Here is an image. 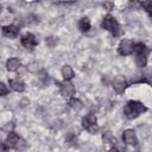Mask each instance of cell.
Returning <instances> with one entry per match:
<instances>
[{
    "instance_id": "cell-1",
    "label": "cell",
    "mask_w": 152,
    "mask_h": 152,
    "mask_svg": "<svg viewBox=\"0 0 152 152\" xmlns=\"http://www.w3.org/2000/svg\"><path fill=\"white\" fill-rule=\"evenodd\" d=\"M147 110V107L140 102V101H135V100H131L126 103L125 108H124V114L127 119L133 120L137 119L138 116H140L142 113H145Z\"/></svg>"
},
{
    "instance_id": "cell-2",
    "label": "cell",
    "mask_w": 152,
    "mask_h": 152,
    "mask_svg": "<svg viewBox=\"0 0 152 152\" xmlns=\"http://www.w3.org/2000/svg\"><path fill=\"white\" fill-rule=\"evenodd\" d=\"M102 27L104 30H107L108 32H110L114 37H118L122 33V30L118 23V20L112 15V14H107L103 17V20H102Z\"/></svg>"
},
{
    "instance_id": "cell-3",
    "label": "cell",
    "mask_w": 152,
    "mask_h": 152,
    "mask_svg": "<svg viewBox=\"0 0 152 152\" xmlns=\"http://www.w3.org/2000/svg\"><path fill=\"white\" fill-rule=\"evenodd\" d=\"M82 127L88 131L90 134H96L99 132V125H97V119L94 113H88L86 116L82 119Z\"/></svg>"
},
{
    "instance_id": "cell-4",
    "label": "cell",
    "mask_w": 152,
    "mask_h": 152,
    "mask_svg": "<svg viewBox=\"0 0 152 152\" xmlns=\"http://www.w3.org/2000/svg\"><path fill=\"white\" fill-rule=\"evenodd\" d=\"M59 87V93L64 99H70L75 94V87L70 81L64 80L63 82H58Z\"/></svg>"
},
{
    "instance_id": "cell-5",
    "label": "cell",
    "mask_w": 152,
    "mask_h": 152,
    "mask_svg": "<svg viewBox=\"0 0 152 152\" xmlns=\"http://www.w3.org/2000/svg\"><path fill=\"white\" fill-rule=\"evenodd\" d=\"M20 42H21V45L27 50H33L38 45V40H37L36 36L33 33H30V32L21 36Z\"/></svg>"
},
{
    "instance_id": "cell-6",
    "label": "cell",
    "mask_w": 152,
    "mask_h": 152,
    "mask_svg": "<svg viewBox=\"0 0 152 152\" xmlns=\"http://www.w3.org/2000/svg\"><path fill=\"white\" fill-rule=\"evenodd\" d=\"M133 40L131 39H122L119 43L118 46V52L121 56H128L131 53H133Z\"/></svg>"
},
{
    "instance_id": "cell-7",
    "label": "cell",
    "mask_w": 152,
    "mask_h": 152,
    "mask_svg": "<svg viewBox=\"0 0 152 152\" xmlns=\"http://www.w3.org/2000/svg\"><path fill=\"white\" fill-rule=\"evenodd\" d=\"M122 140L126 145H129V146H137L138 145V138H137L135 132L133 129H125L122 132Z\"/></svg>"
},
{
    "instance_id": "cell-8",
    "label": "cell",
    "mask_w": 152,
    "mask_h": 152,
    "mask_svg": "<svg viewBox=\"0 0 152 152\" xmlns=\"http://www.w3.org/2000/svg\"><path fill=\"white\" fill-rule=\"evenodd\" d=\"M127 87V82L124 78V76H116L113 82V88L118 94H122Z\"/></svg>"
},
{
    "instance_id": "cell-9",
    "label": "cell",
    "mask_w": 152,
    "mask_h": 152,
    "mask_svg": "<svg viewBox=\"0 0 152 152\" xmlns=\"http://www.w3.org/2000/svg\"><path fill=\"white\" fill-rule=\"evenodd\" d=\"M2 36H5L6 38H15L19 34V28L15 25H6L2 27Z\"/></svg>"
},
{
    "instance_id": "cell-10",
    "label": "cell",
    "mask_w": 152,
    "mask_h": 152,
    "mask_svg": "<svg viewBox=\"0 0 152 152\" xmlns=\"http://www.w3.org/2000/svg\"><path fill=\"white\" fill-rule=\"evenodd\" d=\"M8 84L11 87L12 90L17 91V93H23L25 90V83L19 78V77H15V78H11L8 81Z\"/></svg>"
},
{
    "instance_id": "cell-11",
    "label": "cell",
    "mask_w": 152,
    "mask_h": 152,
    "mask_svg": "<svg viewBox=\"0 0 152 152\" xmlns=\"http://www.w3.org/2000/svg\"><path fill=\"white\" fill-rule=\"evenodd\" d=\"M20 140V137L15 133V132H10L7 138H6V145L8 148H17L18 147V142Z\"/></svg>"
},
{
    "instance_id": "cell-12",
    "label": "cell",
    "mask_w": 152,
    "mask_h": 152,
    "mask_svg": "<svg viewBox=\"0 0 152 152\" xmlns=\"http://www.w3.org/2000/svg\"><path fill=\"white\" fill-rule=\"evenodd\" d=\"M20 65H21V62L15 57H12L6 62V69L8 71H17L20 68Z\"/></svg>"
},
{
    "instance_id": "cell-13",
    "label": "cell",
    "mask_w": 152,
    "mask_h": 152,
    "mask_svg": "<svg viewBox=\"0 0 152 152\" xmlns=\"http://www.w3.org/2000/svg\"><path fill=\"white\" fill-rule=\"evenodd\" d=\"M102 139H103V142H106V144H110L113 147V150L114 148H116V139H115V137L109 132V131H107V132H103V134H102Z\"/></svg>"
},
{
    "instance_id": "cell-14",
    "label": "cell",
    "mask_w": 152,
    "mask_h": 152,
    "mask_svg": "<svg viewBox=\"0 0 152 152\" xmlns=\"http://www.w3.org/2000/svg\"><path fill=\"white\" fill-rule=\"evenodd\" d=\"M90 26H91V25H90V20H89V18L83 17V18L80 19V21H78V28H80L81 32H83V33L88 32V31L90 30Z\"/></svg>"
},
{
    "instance_id": "cell-15",
    "label": "cell",
    "mask_w": 152,
    "mask_h": 152,
    "mask_svg": "<svg viewBox=\"0 0 152 152\" xmlns=\"http://www.w3.org/2000/svg\"><path fill=\"white\" fill-rule=\"evenodd\" d=\"M133 52L135 55H140V53H146L147 55L148 50H147V48H146V45L144 43L138 42V43H134L133 44Z\"/></svg>"
},
{
    "instance_id": "cell-16",
    "label": "cell",
    "mask_w": 152,
    "mask_h": 152,
    "mask_svg": "<svg viewBox=\"0 0 152 152\" xmlns=\"http://www.w3.org/2000/svg\"><path fill=\"white\" fill-rule=\"evenodd\" d=\"M62 76H63V78H64V80L70 81V80L75 76L72 68H71L70 65H64V66L62 68Z\"/></svg>"
},
{
    "instance_id": "cell-17",
    "label": "cell",
    "mask_w": 152,
    "mask_h": 152,
    "mask_svg": "<svg viewBox=\"0 0 152 152\" xmlns=\"http://www.w3.org/2000/svg\"><path fill=\"white\" fill-rule=\"evenodd\" d=\"M135 64L139 68H144L147 64V55L146 53H140L135 55Z\"/></svg>"
},
{
    "instance_id": "cell-18",
    "label": "cell",
    "mask_w": 152,
    "mask_h": 152,
    "mask_svg": "<svg viewBox=\"0 0 152 152\" xmlns=\"http://www.w3.org/2000/svg\"><path fill=\"white\" fill-rule=\"evenodd\" d=\"M69 106H70L74 110H80V109L83 107V103H82L78 99H76V97H70V99H69Z\"/></svg>"
},
{
    "instance_id": "cell-19",
    "label": "cell",
    "mask_w": 152,
    "mask_h": 152,
    "mask_svg": "<svg viewBox=\"0 0 152 152\" xmlns=\"http://www.w3.org/2000/svg\"><path fill=\"white\" fill-rule=\"evenodd\" d=\"M151 0H145V1H142L141 2V7L147 12V14L151 17L152 15V12H151Z\"/></svg>"
},
{
    "instance_id": "cell-20",
    "label": "cell",
    "mask_w": 152,
    "mask_h": 152,
    "mask_svg": "<svg viewBox=\"0 0 152 152\" xmlns=\"http://www.w3.org/2000/svg\"><path fill=\"white\" fill-rule=\"evenodd\" d=\"M8 93H10L8 87L4 82H0V96H6Z\"/></svg>"
},
{
    "instance_id": "cell-21",
    "label": "cell",
    "mask_w": 152,
    "mask_h": 152,
    "mask_svg": "<svg viewBox=\"0 0 152 152\" xmlns=\"http://www.w3.org/2000/svg\"><path fill=\"white\" fill-rule=\"evenodd\" d=\"M129 7H132L134 10L141 8V1L140 0H129Z\"/></svg>"
},
{
    "instance_id": "cell-22",
    "label": "cell",
    "mask_w": 152,
    "mask_h": 152,
    "mask_svg": "<svg viewBox=\"0 0 152 152\" xmlns=\"http://www.w3.org/2000/svg\"><path fill=\"white\" fill-rule=\"evenodd\" d=\"M66 141H68V142H70V144H74V142H76V141H77V138H76L74 134H69V135L66 137Z\"/></svg>"
},
{
    "instance_id": "cell-23",
    "label": "cell",
    "mask_w": 152,
    "mask_h": 152,
    "mask_svg": "<svg viewBox=\"0 0 152 152\" xmlns=\"http://www.w3.org/2000/svg\"><path fill=\"white\" fill-rule=\"evenodd\" d=\"M103 7H104V8H107V11H112V10H113V7H114V4H113V2H110V1H106V2L103 4Z\"/></svg>"
},
{
    "instance_id": "cell-24",
    "label": "cell",
    "mask_w": 152,
    "mask_h": 152,
    "mask_svg": "<svg viewBox=\"0 0 152 152\" xmlns=\"http://www.w3.org/2000/svg\"><path fill=\"white\" fill-rule=\"evenodd\" d=\"M8 147H7V145L5 144V142H0V151H6Z\"/></svg>"
}]
</instances>
